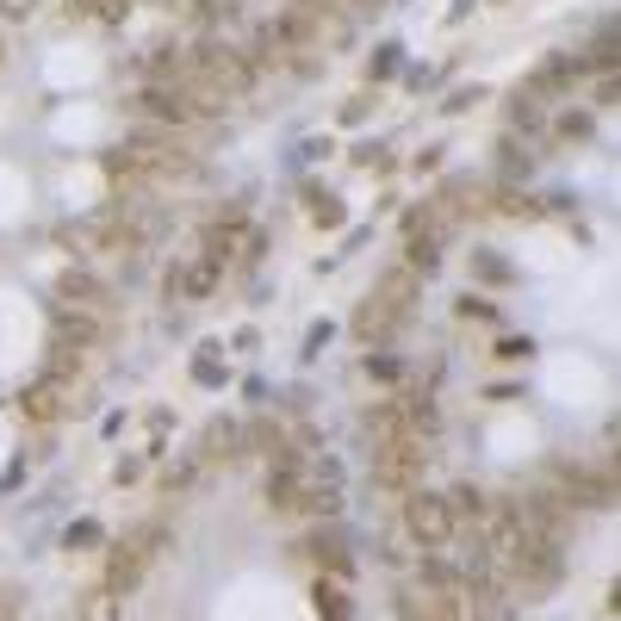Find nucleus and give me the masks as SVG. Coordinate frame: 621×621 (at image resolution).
<instances>
[{
  "mask_svg": "<svg viewBox=\"0 0 621 621\" xmlns=\"http://www.w3.org/2000/svg\"><path fill=\"white\" fill-rule=\"evenodd\" d=\"M472 7H479V0H454V13H447V20H472Z\"/></svg>",
  "mask_w": 621,
  "mask_h": 621,
  "instance_id": "obj_53",
  "label": "nucleus"
},
{
  "mask_svg": "<svg viewBox=\"0 0 621 621\" xmlns=\"http://www.w3.org/2000/svg\"><path fill=\"white\" fill-rule=\"evenodd\" d=\"M131 7H137V0H69V13H75V20H99V25H125V20H131Z\"/></svg>",
  "mask_w": 621,
  "mask_h": 621,
  "instance_id": "obj_34",
  "label": "nucleus"
},
{
  "mask_svg": "<svg viewBox=\"0 0 621 621\" xmlns=\"http://www.w3.org/2000/svg\"><path fill=\"white\" fill-rule=\"evenodd\" d=\"M231 379H236V367L224 361V342H212V336H206V342L194 349V386H206V391H224Z\"/></svg>",
  "mask_w": 621,
  "mask_h": 621,
  "instance_id": "obj_23",
  "label": "nucleus"
},
{
  "mask_svg": "<svg viewBox=\"0 0 621 621\" xmlns=\"http://www.w3.org/2000/svg\"><path fill=\"white\" fill-rule=\"evenodd\" d=\"M0 62H7V38H0Z\"/></svg>",
  "mask_w": 621,
  "mask_h": 621,
  "instance_id": "obj_54",
  "label": "nucleus"
},
{
  "mask_svg": "<svg viewBox=\"0 0 621 621\" xmlns=\"http://www.w3.org/2000/svg\"><path fill=\"white\" fill-rule=\"evenodd\" d=\"M516 516H523V535L528 541H547V547H572L578 541V509H565L553 491H523L516 497Z\"/></svg>",
  "mask_w": 621,
  "mask_h": 621,
  "instance_id": "obj_5",
  "label": "nucleus"
},
{
  "mask_svg": "<svg viewBox=\"0 0 621 621\" xmlns=\"http://www.w3.org/2000/svg\"><path fill=\"white\" fill-rule=\"evenodd\" d=\"M405 268L417 273V280H429V273H442V236L410 231V236H405Z\"/></svg>",
  "mask_w": 621,
  "mask_h": 621,
  "instance_id": "obj_29",
  "label": "nucleus"
},
{
  "mask_svg": "<svg viewBox=\"0 0 621 621\" xmlns=\"http://www.w3.org/2000/svg\"><path fill=\"white\" fill-rule=\"evenodd\" d=\"M57 305H69V310H106V305H113V292H106V280H99L94 268L69 261V268L57 273Z\"/></svg>",
  "mask_w": 621,
  "mask_h": 621,
  "instance_id": "obj_12",
  "label": "nucleus"
},
{
  "mask_svg": "<svg viewBox=\"0 0 621 621\" xmlns=\"http://www.w3.org/2000/svg\"><path fill=\"white\" fill-rule=\"evenodd\" d=\"M454 317H460V324H491V330H504V305L485 298V292H460V298H454Z\"/></svg>",
  "mask_w": 621,
  "mask_h": 621,
  "instance_id": "obj_32",
  "label": "nucleus"
},
{
  "mask_svg": "<svg viewBox=\"0 0 621 621\" xmlns=\"http://www.w3.org/2000/svg\"><path fill=\"white\" fill-rule=\"evenodd\" d=\"M99 336H106V310H69V305L50 310V342H62V349L87 354Z\"/></svg>",
  "mask_w": 621,
  "mask_h": 621,
  "instance_id": "obj_14",
  "label": "nucleus"
},
{
  "mask_svg": "<svg viewBox=\"0 0 621 621\" xmlns=\"http://www.w3.org/2000/svg\"><path fill=\"white\" fill-rule=\"evenodd\" d=\"M305 560H317V572H324V578H342V584H349L354 565H361V560H354V535L336 523V516H330V523H310Z\"/></svg>",
  "mask_w": 621,
  "mask_h": 621,
  "instance_id": "obj_7",
  "label": "nucleus"
},
{
  "mask_svg": "<svg viewBox=\"0 0 621 621\" xmlns=\"http://www.w3.org/2000/svg\"><path fill=\"white\" fill-rule=\"evenodd\" d=\"M361 435H367V447H386L405 435V423H398V398H386V405H367L361 410Z\"/></svg>",
  "mask_w": 621,
  "mask_h": 621,
  "instance_id": "obj_28",
  "label": "nucleus"
},
{
  "mask_svg": "<svg viewBox=\"0 0 621 621\" xmlns=\"http://www.w3.org/2000/svg\"><path fill=\"white\" fill-rule=\"evenodd\" d=\"M168 547V528L150 523L137 528V535H118L113 547H106V572H99V590H113V597H131L137 584H143V572L155 565V553Z\"/></svg>",
  "mask_w": 621,
  "mask_h": 621,
  "instance_id": "obj_3",
  "label": "nucleus"
},
{
  "mask_svg": "<svg viewBox=\"0 0 621 621\" xmlns=\"http://www.w3.org/2000/svg\"><path fill=\"white\" fill-rule=\"evenodd\" d=\"M528 175H535V150H528V137L504 131V143H497V180H509V187H523Z\"/></svg>",
  "mask_w": 621,
  "mask_h": 621,
  "instance_id": "obj_26",
  "label": "nucleus"
},
{
  "mask_svg": "<svg viewBox=\"0 0 621 621\" xmlns=\"http://www.w3.org/2000/svg\"><path fill=\"white\" fill-rule=\"evenodd\" d=\"M367 113H373V94H354V99H342V125H367Z\"/></svg>",
  "mask_w": 621,
  "mask_h": 621,
  "instance_id": "obj_44",
  "label": "nucleus"
},
{
  "mask_svg": "<svg viewBox=\"0 0 621 621\" xmlns=\"http://www.w3.org/2000/svg\"><path fill=\"white\" fill-rule=\"evenodd\" d=\"M472 280L479 286H516V261L504 249H472Z\"/></svg>",
  "mask_w": 621,
  "mask_h": 621,
  "instance_id": "obj_30",
  "label": "nucleus"
},
{
  "mask_svg": "<svg viewBox=\"0 0 621 621\" xmlns=\"http://www.w3.org/2000/svg\"><path fill=\"white\" fill-rule=\"evenodd\" d=\"M150 429H155V435H168V429H175V410L155 405V410H150Z\"/></svg>",
  "mask_w": 621,
  "mask_h": 621,
  "instance_id": "obj_50",
  "label": "nucleus"
},
{
  "mask_svg": "<svg viewBox=\"0 0 621 621\" xmlns=\"http://www.w3.org/2000/svg\"><path fill=\"white\" fill-rule=\"evenodd\" d=\"M398 621H466V602L454 590H442V584L410 578L398 590Z\"/></svg>",
  "mask_w": 621,
  "mask_h": 621,
  "instance_id": "obj_10",
  "label": "nucleus"
},
{
  "mask_svg": "<svg viewBox=\"0 0 621 621\" xmlns=\"http://www.w3.org/2000/svg\"><path fill=\"white\" fill-rule=\"evenodd\" d=\"M497 578H509V590H504L509 602H541V597H553V590L565 584V547L523 541V547H516V560H509Z\"/></svg>",
  "mask_w": 621,
  "mask_h": 621,
  "instance_id": "obj_2",
  "label": "nucleus"
},
{
  "mask_svg": "<svg viewBox=\"0 0 621 621\" xmlns=\"http://www.w3.org/2000/svg\"><path fill=\"white\" fill-rule=\"evenodd\" d=\"M398 523H405V535L423 553H442L454 535H460V523H454V509H447V491H405V509H398Z\"/></svg>",
  "mask_w": 621,
  "mask_h": 621,
  "instance_id": "obj_4",
  "label": "nucleus"
},
{
  "mask_svg": "<svg viewBox=\"0 0 621 621\" xmlns=\"http://www.w3.org/2000/svg\"><path fill=\"white\" fill-rule=\"evenodd\" d=\"M479 206H491L497 218H541V194H528V187H509V180H485V194H479Z\"/></svg>",
  "mask_w": 621,
  "mask_h": 621,
  "instance_id": "obj_18",
  "label": "nucleus"
},
{
  "mask_svg": "<svg viewBox=\"0 0 621 621\" xmlns=\"http://www.w3.org/2000/svg\"><path fill=\"white\" fill-rule=\"evenodd\" d=\"M20 417H25V423H44V429H50V423H62V417H75V391L38 373V379L20 391Z\"/></svg>",
  "mask_w": 621,
  "mask_h": 621,
  "instance_id": "obj_11",
  "label": "nucleus"
},
{
  "mask_svg": "<svg viewBox=\"0 0 621 621\" xmlns=\"http://www.w3.org/2000/svg\"><path fill=\"white\" fill-rule=\"evenodd\" d=\"M249 218L243 212H224V218H212V224H206V249L199 255H212V261H231L236 249H243V243H249Z\"/></svg>",
  "mask_w": 621,
  "mask_h": 621,
  "instance_id": "obj_20",
  "label": "nucleus"
},
{
  "mask_svg": "<svg viewBox=\"0 0 621 621\" xmlns=\"http://www.w3.org/2000/svg\"><path fill=\"white\" fill-rule=\"evenodd\" d=\"M485 99H491V87H485V81H460V87H447L442 113H447V118H466L472 106H485Z\"/></svg>",
  "mask_w": 621,
  "mask_h": 621,
  "instance_id": "obj_37",
  "label": "nucleus"
},
{
  "mask_svg": "<svg viewBox=\"0 0 621 621\" xmlns=\"http://www.w3.org/2000/svg\"><path fill=\"white\" fill-rule=\"evenodd\" d=\"M398 423H405L410 442H435L442 435V405H435V386H417L410 398H398Z\"/></svg>",
  "mask_w": 621,
  "mask_h": 621,
  "instance_id": "obj_15",
  "label": "nucleus"
},
{
  "mask_svg": "<svg viewBox=\"0 0 621 621\" xmlns=\"http://www.w3.org/2000/svg\"><path fill=\"white\" fill-rule=\"evenodd\" d=\"M349 162L354 168H391V150L379 143V137H361V143L349 150Z\"/></svg>",
  "mask_w": 621,
  "mask_h": 621,
  "instance_id": "obj_38",
  "label": "nucleus"
},
{
  "mask_svg": "<svg viewBox=\"0 0 621 621\" xmlns=\"http://www.w3.org/2000/svg\"><path fill=\"white\" fill-rule=\"evenodd\" d=\"M485 398H497V405H509V398H523V386H516V379H504V386H491Z\"/></svg>",
  "mask_w": 621,
  "mask_h": 621,
  "instance_id": "obj_51",
  "label": "nucleus"
},
{
  "mask_svg": "<svg viewBox=\"0 0 621 621\" xmlns=\"http://www.w3.org/2000/svg\"><path fill=\"white\" fill-rule=\"evenodd\" d=\"M541 491H553L578 516H602L616 504V454H602V460H565V454H553L541 466Z\"/></svg>",
  "mask_w": 621,
  "mask_h": 621,
  "instance_id": "obj_1",
  "label": "nucleus"
},
{
  "mask_svg": "<svg viewBox=\"0 0 621 621\" xmlns=\"http://www.w3.org/2000/svg\"><path fill=\"white\" fill-rule=\"evenodd\" d=\"M118 602H125V597H113V590H99V584H94V597H87L81 621H118Z\"/></svg>",
  "mask_w": 621,
  "mask_h": 621,
  "instance_id": "obj_40",
  "label": "nucleus"
},
{
  "mask_svg": "<svg viewBox=\"0 0 621 621\" xmlns=\"http://www.w3.org/2000/svg\"><path fill=\"white\" fill-rule=\"evenodd\" d=\"M373 292H379L386 305H398V310H405V317H417V305H423V280H417V273H410V268H386V273H379V286H373Z\"/></svg>",
  "mask_w": 621,
  "mask_h": 621,
  "instance_id": "obj_25",
  "label": "nucleus"
},
{
  "mask_svg": "<svg viewBox=\"0 0 621 621\" xmlns=\"http://www.w3.org/2000/svg\"><path fill=\"white\" fill-rule=\"evenodd\" d=\"M616 106V75H597V87H590V113H609Z\"/></svg>",
  "mask_w": 621,
  "mask_h": 621,
  "instance_id": "obj_46",
  "label": "nucleus"
},
{
  "mask_svg": "<svg viewBox=\"0 0 621 621\" xmlns=\"http://www.w3.org/2000/svg\"><path fill=\"white\" fill-rule=\"evenodd\" d=\"M218 280H224V261L199 255V261H187V268L168 273V298H212Z\"/></svg>",
  "mask_w": 621,
  "mask_h": 621,
  "instance_id": "obj_17",
  "label": "nucleus"
},
{
  "mask_svg": "<svg viewBox=\"0 0 621 621\" xmlns=\"http://www.w3.org/2000/svg\"><path fill=\"white\" fill-rule=\"evenodd\" d=\"M298 199L310 206V224H317V231H342V218H349L342 194H330L324 180H298Z\"/></svg>",
  "mask_w": 621,
  "mask_h": 621,
  "instance_id": "obj_22",
  "label": "nucleus"
},
{
  "mask_svg": "<svg viewBox=\"0 0 621 621\" xmlns=\"http://www.w3.org/2000/svg\"><path fill=\"white\" fill-rule=\"evenodd\" d=\"M137 113H150V125H199V106L180 81H143L137 87Z\"/></svg>",
  "mask_w": 621,
  "mask_h": 621,
  "instance_id": "obj_8",
  "label": "nucleus"
},
{
  "mask_svg": "<svg viewBox=\"0 0 621 621\" xmlns=\"http://www.w3.org/2000/svg\"><path fill=\"white\" fill-rule=\"evenodd\" d=\"M578 57H565V50H553V57H541L535 62V75H528V87H535V94L547 99V106H553V99L560 94H572V87H578Z\"/></svg>",
  "mask_w": 621,
  "mask_h": 621,
  "instance_id": "obj_16",
  "label": "nucleus"
},
{
  "mask_svg": "<svg viewBox=\"0 0 621 621\" xmlns=\"http://www.w3.org/2000/svg\"><path fill=\"white\" fill-rule=\"evenodd\" d=\"M491 354H497V361H535V336H497V342H491Z\"/></svg>",
  "mask_w": 621,
  "mask_h": 621,
  "instance_id": "obj_39",
  "label": "nucleus"
},
{
  "mask_svg": "<svg viewBox=\"0 0 621 621\" xmlns=\"http://www.w3.org/2000/svg\"><path fill=\"white\" fill-rule=\"evenodd\" d=\"M310 602H317V621H354V590L342 578H317Z\"/></svg>",
  "mask_w": 621,
  "mask_h": 621,
  "instance_id": "obj_27",
  "label": "nucleus"
},
{
  "mask_svg": "<svg viewBox=\"0 0 621 621\" xmlns=\"http://www.w3.org/2000/svg\"><path fill=\"white\" fill-rule=\"evenodd\" d=\"M25 485V454H13V466L0 472V491H20Z\"/></svg>",
  "mask_w": 621,
  "mask_h": 621,
  "instance_id": "obj_47",
  "label": "nucleus"
},
{
  "mask_svg": "<svg viewBox=\"0 0 621 621\" xmlns=\"http://www.w3.org/2000/svg\"><path fill=\"white\" fill-rule=\"evenodd\" d=\"M547 131L560 137V143H590L597 137V113L590 106H565L560 118H547Z\"/></svg>",
  "mask_w": 621,
  "mask_h": 621,
  "instance_id": "obj_31",
  "label": "nucleus"
},
{
  "mask_svg": "<svg viewBox=\"0 0 621 621\" xmlns=\"http://www.w3.org/2000/svg\"><path fill=\"white\" fill-rule=\"evenodd\" d=\"M447 509H454V523H460V528H485V516H491V491H485V485H472V479H460V485L447 491Z\"/></svg>",
  "mask_w": 621,
  "mask_h": 621,
  "instance_id": "obj_24",
  "label": "nucleus"
},
{
  "mask_svg": "<svg viewBox=\"0 0 621 621\" xmlns=\"http://www.w3.org/2000/svg\"><path fill=\"white\" fill-rule=\"evenodd\" d=\"M0 13H7V20H25V13H38V0H0Z\"/></svg>",
  "mask_w": 621,
  "mask_h": 621,
  "instance_id": "obj_49",
  "label": "nucleus"
},
{
  "mask_svg": "<svg viewBox=\"0 0 621 621\" xmlns=\"http://www.w3.org/2000/svg\"><path fill=\"white\" fill-rule=\"evenodd\" d=\"M509 131L516 137H541L547 131V99L535 94V87H528V81H516V87H509Z\"/></svg>",
  "mask_w": 621,
  "mask_h": 621,
  "instance_id": "obj_19",
  "label": "nucleus"
},
{
  "mask_svg": "<svg viewBox=\"0 0 621 621\" xmlns=\"http://www.w3.org/2000/svg\"><path fill=\"white\" fill-rule=\"evenodd\" d=\"M249 454V423H236V417H212L206 435H199V460L206 466H231Z\"/></svg>",
  "mask_w": 621,
  "mask_h": 621,
  "instance_id": "obj_13",
  "label": "nucleus"
},
{
  "mask_svg": "<svg viewBox=\"0 0 621 621\" xmlns=\"http://www.w3.org/2000/svg\"><path fill=\"white\" fill-rule=\"evenodd\" d=\"M423 472H429V447L423 442H410V435H398V442L386 447H373V485L379 491H417L423 485Z\"/></svg>",
  "mask_w": 621,
  "mask_h": 621,
  "instance_id": "obj_6",
  "label": "nucleus"
},
{
  "mask_svg": "<svg viewBox=\"0 0 621 621\" xmlns=\"http://www.w3.org/2000/svg\"><path fill=\"white\" fill-rule=\"evenodd\" d=\"M405 324H410L405 310H398V305H386L379 292H367V298L354 305V317H349V336H354V342H367V349H391Z\"/></svg>",
  "mask_w": 621,
  "mask_h": 621,
  "instance_id": "obj_9",
  "label": "nucleus"
},
{
  "mask_svg": "<svg viewBox=\"0 0 621 621\" xmlns=\"http://www.w3.org/2000/svg\"><path fill=\"white\" fill-rule=\"evenodd\" d=\"M373 7H386V0H342V13H349V20H361V13H373Z\"/></svg>",
  "mask_w": 621,
  "mask_h": 621,
  "instance_id": "obj_52",
  "label": "nucleus"
},
{
  "mask_svg": "<svg viewBox=\"0 0 621 621\" xmlns=\"http://www.w3.org/2000/svg\"><path fill=\"white\" fill-rule=\"evenodd\" d=\"M231 349H236V354H255V349H261V330H236Z\"/></svg>",
  "mask_w": 621,
  "mask_h": 621,
  "instance_id": "obj_48",
  "label": "nucleus"
},
{
  "mask_svg": "<svg viewBox=\"0 0 621 621\" xmlns=\"http://www.w3.org/2000/svg\"><path fill=\"white\" fill-rule=\"evenodd\" d=\"M94 547H106V528L94 516H75V523L62 528V553H94Z\"/></svg>",
  "mask_w": 621,
  "mask_h": 621,
  "instance_id": "obj_36",
  "label": "nucleus"
},
{
  "mask_svg": "<svg viewBox=\"0 0 621 621\" xmlns=\"http://www.w3.org/2000/svg\"><path fill=\"white\" fill-rule=\"evenodd\" d=\"M268 509L273 516H298V509H305V472L268 466Z\"/></svg>",
  "mask_w": 621,
  "mask_h": 621,
  "instance_id": "obj_21",
  "label": "nucleus"
},
{
  "mask_svg": "<svg viewBox=\"0 0 621 621\" xmlns=\"http://www.w3.org/2000/svg\"><path fill=\"white\" fill-rule=\"evenodd\" d=\"M330 336H336L330 317H324V324H310V330H305V349H298V361H317V354L330 349Z\"/></svg>",
  "mask_w": 621,
  "mask_h": 621,
  "instance_id": "obj_41",
  "label": "nucleus"
},
{
  "mask_svg": "<svg viewBox=\"0 0 621 621\" xmlns=\"http://www.w3.org/2000/svg\"><path fill=\"white\" fill-rule=\"evenodd\" d=\"M361 367H367V379H379V386H398V379H405V354L398 349H367Z\"/></svg>",
  "mask_w": 621,
  "mask_h": 621,
  "instance_id": "obj_35",
  "label": "nucleus"
},
{
  "mask_svg": "<svg viewBox=\"0 0 621 621\" xmlns=\"http://www.w3.org/2000/svg\"><path fill=\"white\" fill-rule=\"evenodd\" d=\"M405 75V44L386 38V44H373V57H367V87H379V81H398Z\"/></svg>",
  "mask_w": 621,
  "mask_h": 621,
  "instance_id": "obj_33",
  "label": "nucleus"
},
{
  "mask_svg": "<svg viewBox=\"0 0 621 621\" xmlns=\"http://www.w3.org/2000/svg\"><path fill=\"white\" fill-rule=\"evenodd\" d=\"M317 155H330V137H310V143H298L286 162H292V168H305V162H317Z\"/></svg>",
  "mask_w": 621,
  "mask_h": 621,
  "instance_id": "obj_45",
  "label": "nucleus"
},
{
  "mask_svg": "<svg viewBox=\"0 0 621 621\" xmlns=\"http://www.w3.org/2000/svg\"><path fill=\"white\" fill-rule=\"evenodd\" d=\"M442 162H447V143H423L410 168H417V175H442Z\"/></svg>",
  "mask_w": 621,
  "mask_h": 621,
  "instance_id": "obj_43",
  "label": "nucleus"
},
{
  "mask_svg": "<svg viewBox=\"0 0 621 621\" xmlns=\"http://www.w3.org/2000/svg\"><path fill=\"white\" fill-rule=\"evenodd\" d=\"M143 472H150V460H143V454H118V466H113V485H137Z\"/></svg>",
  "mask_w": 621,
  "mask_h": 621,
  "instance_id": "obj_42",
  "label": "nucleus"
}]
</instances>
